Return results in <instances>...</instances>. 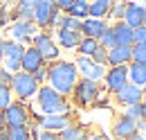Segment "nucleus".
Returning a JSON list of instances; mask_svg holds the SVG:
<instances>
[{"mask_svg": "<svg viewBox=\"0 0 146 140\" xmlns=\"http://www.w3.org/2000/svg\"><path fill=\"white\" fill-rule=\"evenodd\" d=\"M11 79H14V75H11L9 70L5 68V66H0V86L11 88Z\"/></svg>", "mask_w": 146, "mask_h": 140, "instance_id": "obj_35", "label": "nucleus"}, {"mask_svg": "<svg viewBox=\"0 0 146 140\" xmlns=\"http://www.w3.org/2000/svg\"><path fill=\"white\" fill-rule=\"evenodd\" d=\"M126 118H130V120H144V108H142V102L139 104H133V106H128V111H126Z\"/></svg>", "mask_w": 146, "mask_h": 140, "instance_id": "obj_30", "label": "nucleus"}, {"mask_svg": "<svg viewBox=\"0 0 146 140\" xmlns=\"http://www.w3.org/2000/svg\"><path fill=\"white\" fill-rule=\"evenodd\" d=\"M72 95H74V102L79 106H88L92 102H97V97H99V84L90 81V79H81V81H76Z\"/></svg>", "mask_w": 146, "mask_h": 140, "instance_id": "obj_5", "label": "nucleus"}, {"mask_svg": "<svg viewBox=\"0 0 146 140\" xmlns=\"http://www.w3.org/2000/svg\"><path fill=\"white\" fill-rule=\"evenodd\" d=\"M7 140H29L32 138V131L29 127H16V129H5L2 131Z\"/></svg>", "mask_w": 146, "mask_h": 140, "instance_id": "obj_25", "label": "nucleus"}, {"mask_svg": "<svg viewBox=\"0 0 146 140\" xmlns=\"http://www.w3.org/2000/svg\"><path fill=\"white\" fill-rule=\"evenodd\" d=\"M32 131V138L36 140H58V133H52V131H43V129H29Z\"/></svg>", "mask_w": 146, "mask_h": 140, "instance_id": "obj_31", "label": "nucleus"}, {"mask_svg": "<svg viewBox=\"0 0 146 140\" xmlns=\"http://www.w3.org/2000/svg\"><path fill=\"white\" fill-rule=\"evenodd\" d=\"M58 43L63 45V48H68V50H72V48H79V43H81V34L79 32H70V30H58Z\"/></svg>", "mask_w": 146, "mask_h": 140, "instance_id": "obj_23", "label": "nucleus"}, {"mask_svg": "<svg viewBox=\"0 0 146 140\" xmlns=\"http://www.w3.org/2000/svg\"><path fill=\"white\" fill-rule=\"evenodd\" d=\"M11 36L16 41H34L36 36V25L32 20H16V25L11 27Z\"/></svg>", "mask_w": 146, "mask_h": 140, "instance_id": "obj_16", "label": "nucleus"}, {"mask_svg": "<svg viewBox=\"0 0 146 140\" xmlns=\"http://www.w3.org/2000/svg\"><path fill=\"white\" fill-rule=\"evenodd\" d=\"M63 30H70V32H79V34H81V20L65 16V20H63Z\"/></svg>", "mask_w": 146, "mask_h": 140, "instance_id": "obj_34", "label": "nucleus"}, {"mask_svg": "<svg viewBox=\"0 0 146 140\" xmlns=\"http://www.w3.org/2000/svg\"><path fill=\"white\" fill-rule=\"evenodd\" d=\"M0 131H5V115H2V111H0Z\"/></svg>", "mask_w": 146, "mask_h": 140, "instance_id": "obj_46", "label": "nucleus"}, {"mask_svg": "<svg viewBox=\"0 0 146 140\" xmlns=\"http://www.w3.org/2000/svg\"><path fill=\"white\" fill-rule=\"evenodd\" d=\"M126 140H146V138L142 136V133H133V136H130V138H126Z\"/></svg>", "mask_w": 146, "mask_h": 140, "instance_id": "obj_44", "label": "nucleus"}, {"mask_svg": "<svg viewBox=\"0 0 146 140\" xmlns=\"http://www.w3.org/2000/svg\"><path fill=\"white\" fill-rule=\"evenodd\" d=\"M142 7H146V0H144V2H142Z\"/></svg>", "mask_w": 146, "mask_h": 140, "instance_id": "obj_52", "label": "nucleus"}, {"mask_svg": "<svg viewBox=\"0 0 146 140\" xmlns=\"http://www.w3.org/2000/svg\"><path fill=\"white\" fill-rule=\"evenodd\" d=\"M130 61L146 66V45H130Z\"/></svg>", "mask_w": 146, "mask_h": 140, "instance_id": "obj_27", "label": "nucleus"}, {"mask_svg": "<svg viewBox=\"0 0 146 140\" xmlns=\"http://www.w3.org/2000/svg\"><path fill=\"white\" fill-rule=\"evenodd\" d=\"M128 61H130V48L128 45H117V48H112L108 50V61L112 68H117V66H126Z\"/></svg>", "mask_w": 146, "mask_h": 140, "instance_id": "obj_18", "label": "nucleus"}, {"mask_svg": "<svg viewBox=\"0 0 146 140\" xmlns=\"http://www.w3.org/2000/svg\"><path fill=\"white\" fill-rule=\"evenodd\" d=\"M58 140H90L88 138V131L83 127H65L61 133H58Z\"/></svg>", "mask_w": 146, "mask_h": 140, "instance_id": "obj_24", "label": "nucleus"}, {"mask_svg": "<svg viewBox=\"0 0 146 140\" xmlns=\"http://www.w3.org/2000/svg\"><path fill=\"white\" fill-rule=\"evenodd\" d=\"M110 7H112V0H94L88 9V16L97 18V20H104V16H108Z\"/></svg>", "mask_w": 146, "mask_h": 140, "instance_id": "obj_22", "label": "nucleus"}, {"mask_svg": "<svg viewBox=\"0 0 146 140\" xmlns=\"http://www.w3.org/2000/svg\"><path fill=\"white\" fill-rule=\"evenodd\" d=\"M112 32L117 38V45H133V27H128L124 20H119L117 25H112Z\"/></svg>", "mask_w": 146, "mask_h": 140, "instance_id": "obj_19", "label": "nucleus"}, {"mask_svg": "<svg viewBox=\"0 0 146 140\" xmlns=\"http://www.w3.org/2000/svg\"><path fill=\"white\" fill-rule=\"evenodd\" d=\"M7 23H9V11H7L5 5H0V30H2Z\"/></svg>", "mask_w": 146, "mask_h": 140, "instance_id": "obj_40", "label": "nucleus"}, {"mask_svg": "<svg viewBox=\"0 0 146 140\" xmlns=\"http://www.w3.org/2000/svg\"><path fill=\"white\" fill-rule=\"evenodd\" d=\"M106 30H108V23H106V20H97V18H86V20H81V32H83L86 38L99 41Z\"/></svg>", "mask_w": 146, "mask_h": 140, "instance_id": "obj_14", "label": "nucleus"}, {"mask_svg": "<svg viewBox=\"0 0 146 140\" xmlns=\"http://www.w3.org/2000/svg\"><path fill=\"white\" fill-rule=\"evenodd\" d=\"M2 45H5V41H2V36H0V61H2Z\"/></svg>", "mask_w": 146, "mask_h": 140, "instance_id": "obj_47", "label": "nucleus"}, {"mask_svg": "<svg viewBox=\"0 0 146 140\" xmlns=\"http://www.w3.org/2000/svg\"><path fill=\"white\" fill-rule=\"evenodd\" d=\"M142 97H144V90H142V88H137V86H133V84L124 86L119 93H117V100H119L121 104H126V106L139 104V102H142Z\"/></svg>", "mask_w": 146, "mask_h": 140, "instance_id": "obj_17", "label": "nucleus"}, {"mask_svg": "<svg viewBox=\"0 0 146 140\" xmlns=\"http://www.w3.org/2000/svg\"><path fill=\"white\" fill-rule=\"evenodd\" d=\"M133 133H137V122L135 120H130L126 115H121L119 120H115V124H112V136L117 140H126Z\"/></svg>", "mask_w": 146, "mask_h": 140, "instance_id": "obj_13", "label": "nucleus"}, {"mask_svg": "<svg viewBox=\"0 0 146 140\" xmlns=\"http://www.w3.org/2000/svg\"><path fill=\"white\" fill-rule=\"evenodd\" d=\"M9 104H11V88L0 86V111H5Z\"/></svg>", "mask_w": 146, "mask_h": 140, "instance_id": "obj_33", "label": "nucleus"}, {"mask_svg": "<svg viewBox=\"0 0 146 140\" xmlns=\"http://www.w3.org/2000/svg\"><path fill=\"white\" fill-rule=\"evenodd\" d=\"M40 66H45V59L40 57V52H38L36 48H25V54H23V59H20V70L34 75Z\"/></svg>", "mask_w": 146, "mask_h": 140, "instance_id": "obj_11", "label": "nucleus"}, {"mask_svg": "<svg viewBox=\"0 0 146 140\" xmlns=\"http://www.w3.org/2000/svg\"><path fill=\"white\" fill-rule=\"evenodd\" d=\"M38 124H40V129H43V131L61 133L65 127H70V118H68L65 113H61V115H45V118H40V120H38Z\"/></svg>", "mask_w": 146, "mask_h": 140, "instance_id": "obj_12", "label": "nucleus"}, {"mask_svg": "<svg viewBox=\"0 0 146 140\" xmlns=\"http://www.w3.org/2000/svg\"><path fill=\"white\" fill-rule=\"evenodd\" d=\"M11 88H14V93L18 95L20 100H29V97H34L38 93V84H36V79L29 75V72H16L14 75V79H11Z\"/></svg>", "mask_w": 146, "mask_h": 140, "instance_id": "obj_4", "label": "nucleus"}, {"mask_svg": "<svg viewBox=\"0 0 146 140\" xmlns=\"http://www.w3.org/2000/svg\"><path fill=\"white\" fill-rule=\"evenodd\" d=\"M128 68V84H133V86L142 88L146 84V66L142 63H130L126 66Z\"/></svg>", "mask_w": 146, "mask_h": 140, "instance_id": "obj_20", "label": "nucleus"}, {"mask_svg": "<svg viewBox=\"0 0 146 140\" xmlns=\"http://www.w3.org/2000/svg\"><path fill=\"white\" fill-rule=\"evenodd\" d=\"M133 45H146V25L133 30Z\"/></svg>", "mask_w": 146, "mask_h": 140, "instance_id": "obj_32", "label": "nucleus"}, {"mask_svg": "<svg viewBox=\"0 0 146 140\" xmlns=\"http://www.w3.org/2000/svg\"><path fill=\"white\" fill-rule=\"evenodd\" d=\"M142 90H144V95H146V84H144V86H142Z\"/></svg>", "mask_w": 146, "mask_h": 140, "instance_id": "obj_51", "label": "nucleus"}, {"mask_svg": "<svg viewBox=\"0 0 146 140\" xmlns=\"http://www.w3.org/2000/svg\"><path fill=\"white\" fill-rule=\"evenodd\" d=\"M5 2H14V0H0V5H5Z\"/></svg>", "mask_w": 146, "mask_h": 140, "instance_id": "obj_49", "label": "nucleus"}, {"mask_svg": "<svg viewBox=\"0 0 146 140\" xmlns=\"http://www.w3.org/2000/svg\"><path fill=\"white\" fill-rule=\"evenodd\" d=\"M38 0H18L20 7H27V9H34V5H36Z\"/></svg>", "mask_w": 146, "mask_h": 140, "instance_id": "obj_42", "label": "nucleus"}, {"mask_svg": "<svg viewBox=\"0 0 146 140\" xmlns=\"http://www.w3.org/2000/svg\"><path fill=\"white\" fill-rule=\"evenodd\" d=\"M63 20H65L63 11H56V16L52 18V23H50V25H52V27H56V30H61V27H63Z\"/></svg>", "mask_w": 146, "mask_h": 140, "instance_id": "obj_39", "label": "nucleus"}, {"mask_svg": "<svg viewBox=\"0 0 146 140\" xmlns=\"http://www.w3.org/2000/svg\"><path fill=\"white\" fill-rule=\"evenodd\" d=\"M0 140H7V138H5V133H2V131H0Z\"/></svg>", "mask_w": 146, "mask_h": 140, "instance_id": "obj_50", "label": "nucleus"}, {"mask_svg": "<svg viewBox=\"0 0 146 140\" xmlns=\"http://www.w3.org/2000/svg\"><path fill=\"white\" fill-rule=\"evenodd\" d=\"M72 2H74V0H54V5L58 7V9H61V11H63V9H68Z\"/></svg>", "mask_w": 146, "mask_h": 140, "instance_id": "obj_41", "label": "nucleus"}, {"mask_svg": "<svg viewBox=\"0 0 146 140\" xmlns=\"http://www.w3.org/2000/svg\"><path fill=\"white\" fill-rule=\"evenodd\" d=\"M76 72H81L83 79H90V81H97V84L106 77V68L99 66V63H94L88 57H79L76 59Z\"/></svg>", "mask_w": 146, "mask_h": 140, "instance_id": "obj_8", "label": "nucleus"}, {"mask_svg": "<svg viewBox=\"0 0 146 140\" xmlns=\"http://www.w3.org/2000/svg\"><path fill=\"white\" fill-rule=\"evenodd\" d=\"M124 11H126V2H119V5H112L110 7V11H108V16H112V18H124Z\"/></svg>", "mask_w": 146, "mask_h": 140, "instance_id": "obj_36", "label": "nucleus"}, {"mask_svg": "<svg viewBox=\"0 0 146 140\" xmlns=\"http://www.w3.org/2000/svg\"><path fill=\"white\" fill-rule=\"evenodd\" d=\"M106 88H108L110 93H119L124 86H128V68L126 66H117V68H110L106 72Z\"/></svg>", "mask_w": 146, "mask_h": 140, "instance_id": "obj_9", "label": "nucleus"}, {"mask_svg": "<svg viewBox=\"0 0 146 140\" xmlns=\"http://www.w3.org/2000/svg\"><path fill=\"white\" fill-rule=\"evenodd\" d=\"M47 79H50V88H54L58 95H70L79 81V72L76 66L70 61H58L47 66Z\"/></svg>", "mask_w": 146, "mask_h": 140, "instance_id": "obj_1", "label": "nucleus"}, {"mask_svg": "<svg viewBox=\"0 0 146 140\" xmlns=\"http://www.w3.org/2000/svg\"><path fill=\"white\" fill-rule=\"evenodd\" d=\"M2 115H5V129L27 127L29 118H32L29 108H27L25 104H20V102H11V104H9L5 111H2Z\"/></svg>", "mask_w": 146, "mask_h": 140, "instance_id": "obj_3", "label": "nucleus"}, {"mask_svg": "<svg viewBox=\"0 0 146 140\" xmlns=\"http://www.w3.org/2000/svg\"><path fill=\"white\" fill-rule=\"evenodd\" d=\"M101 43V48H106V50H112V48H117V38H115V32H112V25H108V30L101 34V38H99Z\"/></svg>", "mask_w": 146, "mask_h": 140, "instance_id": "obj_28", "label": "nucleus"}, {"mask_svg": "<svg viewBox=\"0 0 146 140\" xmlns=\"http://www.w3.org/2000/svg\"><path fill=\"white\" fill-rule=\"evenodd\" d=\"M139 131H146V120H137V133Z\"/></svg>", "mask_w": 146, "mask_h": 140, "instance_id": "obj_43", "label": "nucleus"}, {"mask_svg": "<svg viewBox=\"0 0 146 140\" xmlns=\"http://www.w3.org/2000/svg\"><path fill=\"white\" fill-rule=\"evenodd\" d=\"M90 140H110L108 136H104V133H97V136H92Z\"/></svg>", "mask_w": 146, "mask_h": 140, "instance_id": "obj_45", "label": "nucleus"}, {"mask_svg": "<svg viewBox=\"0 0 146 140\" xmlns=\"http://www.w3.org/2000/svg\"><path fill=\"white\" fill-rule=\"evenodd\" d=\"M23 54H25L23 43L5 41V45H2V59H5V68L9 70L11 75L20 72V59H23Z\"/></svg>", "mask_w": 146, "mask_h": 140, "instance_id": "obj_6", "label": "nucleus"}, {"mask_svg": "<svg viewBox=\"0 0 146 140\" xmlns=\"http://www.w3.org/2000/svg\"><path fill=\"white\" fill-rule=\"evenodd\" d=\"M142 106H144V108H146V95H144V97H142Z\"/></svg>", "mask_w": 146, "mask_h": 140, "instance_id": "obj_48", "label": "nucleus"}, {"mask_svg": "<svg viewBox=\"0 0 146 140\" xmlns=\"http://www.w3.org/2000/svg\"><path fill=\"white\" fill-rule=\"evenodd\" d=\"M32 77L36 79V84H40V81H45V79H47V63H45V66H40V68H38L36 72L32 75Z\"/></svg>", "mask_w": 146, "mask_h": 140, "instance_id": "obj_38", "label": "nucleus"}, {"mask_svg": "<svg viewBox=\"0 0 146 140\" xmlns=\"http://www.w3.org/2000/svg\"><path fill=\"white\" fill-rule=\"evenodd\" d=\"M99 50V41H94V38H81V43H79V52L81 57H92V54Z\"/></svg>", "mask_w": 146, "mask_h": 140, "instance_id": "obj_26", "label": "nucleus"}, {"mask_svg": "<svg viewBox=\"0 0 146 140\" xmlns=\"http://www.w3.org/2000/svg\"><path fill=\"white\" fill-rule=\"evenodd\" d=\"M88 9H90V2H88V0H74L65 11H68V16H70V18L86 20V18H88Z\"/></svg>", "mask_w": 146, "mask_h": 140, "instance_id": "obj_21", "label": "nucleus"}, {"mask_svg": "<svg viewBox=\"0 0 146 140\" xmlns=\"http://www.w3.org/2000/svg\"><path fill=\"white\" fill-rule=\"evenodd\" d=\"M34 48H36L38 52H40V57L45 59V63H47V59H56L58 57V48H56L54 43H52V38L47 34H36L34 36Z\"/></svg>", "mask_w": 146, "mask_h": 140, "instance_id": "obj_15", "label": "nucleus"}, {"mask_svg": "<svg viewBox=\"0 0 146 140\" xmlns=\"http://www.w3.org/2000/svg\"><path fill=\"white\" fill-rule=\"evenodd\" d=\"M11 18H18V20H34V11H32V9H27V7L16 5V9L11 11Z\"/></svg>", "mask_w": 146, "mask_h": 140, "instance_id": "obj_29", "label": "nucleus"}, {"mask_svg": "<svg viewBox=\"0 0 146 140\" xmlns=\"http://www.w3.org/2000/svg\"><path fill=\"white\" fill-rule=\"evenodd\" d=\"M36 95H38V97H36L38 106H40V111H43L45 115H61V113H68V111H70L68 100H65L63 95H58L54 88L40 86Z\"/></svg>", "mask_w": 146, "mask_h": 140, "instance_id": "obj_2", "label": "nucleus"}, {"mask_svg": "<svg viewBox=\"0 0 146 140\" xmlns=\"http://www.w3.org/2000/svg\"><path fill=\"white\" fill-rule=\"evenodd\" d=\"M128 27H144L146 25V7H142L139 2H126V11H124V18Z\"/></svg>", "mask_w": 146, "mask_h": 140, "instance_id": "obj_10", "label": "nucleus"}, {"mask_svg": "<svg viewBox=\"0 0 146 140\" xmlns=\"http://www.w3.org/2000/svg\"><path fill=\"white\" fill-rule=\"evenodd\" d=\"M32 11H34V23H36V27H45V25L52 23V18L56 16V11H61V9L54 5V0H38Z\"/></svg>", "mask_w": 146, "mask_h": 140, "instance_id": "obj_7", "label": "nucleus"}, {"mask_svg": "<svg viewBox=\"0 0 146 140\" xmlns=\"http://www.w3.org/2000/svg\"><path fill=\"white\" fill-rule=\"evenodd\" d=\"M92 57H94V59H92V61H94V63H99V66H104V63H106V61H108V50H106V48H101V45H99V50H97V52L92 54Z\"/></svg>", "mask_w": 146, "mask_h": 140, "instance_id": "obj_37", "label": "nucleus"}]
</instances>
